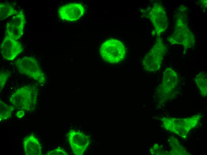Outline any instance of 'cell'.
<instances>
[{
    "mask_svg": "<svg viewBox=\"0 0 207 155\" xmlns=\"http://www.w3.org/2000/svg\"><path fill=\"white\" fill-rule=\"evenodd\" d=\"M38 89L34 85L23 86L15 90L9 97V102L15 109L32 111L37 106Z\"/></svg>",
    "mask_w": 207,
    "mask_h": 155,
    "instance_id": "cell-1",
    "label": "cell"
},
{
    "mask_svg": "<svg viewBox=\"0 0 207 155\" xmlns=\"http://www.w3.org/2000/svg\"><path fill=\"white\" fill-rule=\"evenodd\" d=\"M14 64L18 72L37 81L41 85L46 81V77L37 59L25 56L17 59Z\"/></svg>",
    "mask_w": 207,
    "mask_h": 155,
    "instance_id": "cell-2",
    "label": "cell"
},
{
    "mask_svg": "<svg viewBox=\"0 0 207 155\" xmlns=\"http://www.w3.org/2000/svg\"><path fill=\"white\" fill-rule=\"evenodd\" d=\"M126 51L124 44L115 39L106 41L100 49V54L102 59L112 63H118L123 60L126 55Z\"/></svg>",
    "mask_w": 207,
    "mask_h": 155,
    "instance_id": "cell-3",
    "label": "cell"
},
{
    "mask_svg": "<svg viewBox=\"0 0 207 155\" xmlns=\"http://www.w3.org/2000/svg\"><path fill=\"white\" fill-rule=\"evenodd\" d=\"M167 49L161 39L158 38L156 43L144 58L142 61L144 69L149 72H155L159 70Z\"/></svg>",
    "mask_w": 207,
    "mask_h": 155,
    "instance_id": "cell-4",
    "label": "cell"
},
{
    "mask_svg": "<svg viewBox=\"0 0 207 155\" xmlns=\"http://www.w3.org/2000/svg\"><path fill=\"white\" fill-rule=\"evenodd\" d=\"M175 31L168 38L171 44H182L186 49L193 47L195 44L194 35L184 20L177 18Z\"/></svg>",
    "mask_w": 207,
    "mask_h": 155,
    "instance_id": "cell-5",
    "label": "cell"
},
{
    "mask_svg": "<svg viewBox=\"0 0 207 155\" xmlns=\"http://www.w3.org/2000/svg\"><path fill=\"white\" fill-rule=\"evenodd\" d=\"M26 22L23 10H19L7 24L5 35L18 40L23 35Z\"/></svg>",
    "mask_w": 207,
    "mask_h": 155,
    "instance_id": "cell-6",
    "label": "cell"
},
{
    "mask_svg": "<svg viewBox=\"0 0 207 155\" xmlns=\"http://www.w3.org/2000/svg\"><path fill=\"white\" fill-rule=\"evenodd\" d=\"M68 140L73 153L83 155L90 143L89 136L80 131L71 130L68 134Z\"/></svg>",
    "mask_w": 207,
    "mask_h": 155,
    "instance_id": "cell-7",
    "label": "cell"
},
{
    "mask_svg": "<svg viewBox=\"0 0 207 155\" xmlns=\"http://www.w3.org/2000/svg\"><path fill=\"white\" fill-rule=\"evenodd\" d=\"M149 16L156 34L159 35L166 30L168 24L167 17L163 7L160 4L155 3Z\"/></svg>",
    "mask_w": 207,
    "mask_h": 155,
    "instance_id": "cell-8",
    "label": "cell"
},
{
    "mask_svg": "<svg viewBox=\"0 0 207 155\" xmlns=\"http://www.w3.org/2000/svg\"><path fill=\"white\" fill-rule=\"evenodd\" d=\"M0 49L1 54L4 59L12 61L23 52L24 48L18 40L5 35Z\"/></svg>",
    "mask_w": 207,
    "mask_h": 155,
    "instance_id": "cell-9",
    "label": "cell"
},
{
    "mask_svg": "<svg viewBox=\"0 0 207 155\" xmlns=\"http://www.w3.org/2000/svg\"><path fill=\"white\" fill-rule=\"evenodd\" d=\"M84 12V7L80 3H72L61 6L58 13L60 18L64 20L73 21L79 19Z\"/></svg>",
    "mask_w": 207,
    "mask_h": 155,
    "instance_id": "cell-10",
    "label": "cell"
},
{
    "mask_svg": "<svg viewBox=\"0 0 207 155\" xmlns=\"http://www.w3.org/2000/svg\"><path fill=\"white\" fill-rule=\"evenodd\" d=\"M178 79L176 72L170 68H167L164 71L162 81L159 86L161 93L165 96L171 93L177 87Z\"/></svg>",
    "mask_w": 207,
    "mask_h": 155,
    "instance_id": "cell-11",
    "label": "cell"
},
{
    "mask_svg": "<svg viewBox=\"0 0 207 155\" xmlns=\"http://www.w3.org/2000/svg\"><path fill=\"white\" fill-rule=\"evenodd\" d=\"M24 154L26 155H41L42 147L38 140L34 136L30 135L24 138L23 142Z\"/></svg>",
    "mask_w": 207,
    "mask_h": 155,
    "instance_id": "cell-12",
    "label": "cell"
},
{
    "mask_svg": "<svg viewBox=\"0 0 207 155\" xmlns=\"http://www.w3.org/2000/svg\"><path fill=\"white\" fill-rule=\"evenodd\" d=\"M18 12L11 4L7 3L0 4V20H2L15 15Z\"/></svg>",
    "mask_w": 207,
    "mask_h": 155,
    "instance_id": "cell-13",
    "label": "cell"
},
{
    "mask_svg": "<svg viewBox=\"0 0 207 155\" xmlns=\"http://www.w3.org/2000/svg\"><path fill=\"white\" fill-rule=\"evenodd\" d=\"M195 81L201 95L203 96H206L207 73L204 72L200 73L196 76Z\"/></svg>",
    "mask_w": 207,
    "mask_h": 155,
    "instance_id": "cell-14",
    "label": "cell"
},
{
    "mask_svg": "<svg viewBox=\"0 0 207 155\" xmlns=\"http://www.w3.org/2000/svg\"><path fill=\"white\" fill-rule=\"evenodd\" d=\"M15 109L12 105L6 104L2 101H0V121L7 119L10 117Z\"/></svg>",
    "mask_w": 207,
    "mask_h": 155,
    "instance_id": "cell-15",
    "label": "cell"
},
{
    "mask_svg": "<svg viewBox=\"0 0 207 155\" xmlns=\"http://www.w3.org/2000/svg\"><path fill=\"white\" fill-rule=\"evenodd\" d=\"M11 72L9 71L1 70L0 72V91L4 87L6 82L10 77Z\"/></svg>",
    "mask_w": 207,
    "mask_h": 155,
    "instance_id": "cell-16",
    "label": "cell"
},
{
    "mask_svg": "<svg viewBox=\"0 0 207 155\" xmlns=\"http://www.w3.org/2000/svg\"><path fill=\"white\" fill-rule=\"evenodd\" d=\"M47 155H68V153L61 148H58L47 153Z\"/></svg>",
    "mask_w": 207,
    "mask_h": 155,
    "instance_id": "cell-17",
    "label": "cell"
},
{
    "mask_svg": "<svg viewBox=\"0 0 207 155\" xmlns=\"http://www.w3.org/2000/svg\"><path fill=\"white\" fill-rule=\"evenodd\" d=\"M25 112L23 110H18L16 114V117L19 118H20L24 115Z\"/></svg>",
    "mask_w": 207,
    "mask_h": 155,
    "instance_id": "cell-18",
    "label": "cell"
}]
</instances>
